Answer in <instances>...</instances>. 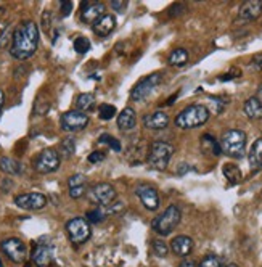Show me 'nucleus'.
I'll return each instance as SVG.
<instances>
[{"label": "nucleus", "instance_id": "1", "mask_svg": "<svg viewBox=\"0 0 262 267\" xmlns=\"http://www.w3.org/2000/svg\"><path fill=\"white\" fill-rule=\"evenodd\" d=\"M39 47V27L37 24L26 19L19 23L13 31V39L10 45V55L16 60H27L36 53Z\"/></svg>", "mask_w": 262, "mask_h": 267}, {"label": "nucleus", "instance_id": "2", "mask_svg": "<svg viewBox=\"0 0 262 267\" xmlns=\"http://www.w3.org/2000/svg\"><path fill=\"white\" fill-rule=\"evenodd\" d=\"M219 145L227 156L241 160L246 152V134L240 129H229L220 137Z\"/></svg>", "mask_w": 262, "mask_h": 267}, {"label": "nucleus", "instance_id": "3", "mask_svg": "<svg viewBox=\"0 0 262 267\" xmlns=\"http://www.w3.org/2000/svg\"><path fill=\"white\" fill-rule=\"evenodd\" d=\"M209 119V109L204 105H190L175 116V126L180 129H195L206 124Z\"/></svg>", "mask_w": 262, "mask_h": 267}, {"label": "nucleus", "instance_id": "4", "mask_svg": "<svg viewBox=\"0 0 262 267\" xmlns=\"http://www.w3.org/2000/svg\"><path fill=\"white\" fill-rule=\"evenodd\" d=\"M174 152L175 148L169 142H161V140L153 142L148 153V166L155 171H164L169 166Z\"/></svg>", "mask_w": 262, "mask_h": 267}, {"label": "nucleus", "instance_id": "5", "mask_svg": "<svg viewBox=\"0 0 262 267\" xmlns=\"http://www.w3.org/2000/svg\"><path fill=\"white\" fill-rule=\"evenodd\" d=\"M180 219H182L180 208L175 206V204H171L169 208H166V211H164L163 214H160L153 221V229L160 235L166 237L177 227L178 222H180Z\"/></svg>", "mask_w": 262, "mask_h": 267}, {"label": "nucleus", "instance_id": "6", "mask_svg": "<svg viewBox=\"0 0 262 267\" xmlns=\"http://www.w3.org/2000/svg\"><path fill=\"white\" fill-rule=\"evenodd\" d=\"M66 232L70 237V242L76 246L86 243L90 238V224H88L84 217H73L66 224Z\"/></svg>", "mask_w": 262, "mask_h": 267}, {"label": "nucleus", "instance_id": "7", "mask_svg": "<svg viewBox=\"0 0 262 267\" xmlns=\"http://www.w3.org/2000/svg\"><path fill=\"white\" fill-rule=\"evenodd\" d=\"M61 156L55 148H45L42 150L34 160V169L40 174H52L60 168Z\"/></svg>", "mask_w": 262, "mask_h": 267}, {"label": "nucleus", "instance_id": "8", "mask_svg": "<svg viewBox=\"0 0 262 267\" xmlns=\"http://www.w3.org/2000/svg\"><path fill=\"white\" fill-rule=\"evenodd\" d=\"M161 79H163L161 73H153V74H150V76L143 78L140 82H137L132 90H130V98L134 101L145 100L158 86H160Z\"/></svg>", "mask_w": 262, "mask_h": 267}, {"label": "nucleus", "instance_id": "9", "mask_svg": "<svg viewBox=\"0 0 262 267\" xmlns=\"http://www.w3.org/2000/svg\"><path fill=\"white\" fill-rule=\"evenodd\" d=\"M88 200L95 204H100V206H108L111 204L116 198V190L111 183H95L90 190L87 191Z\"/></svg>", "mask_w": 262, "mask_h": 267}, {"label": "nucleus", "instance_id": "10", "mask_svg": "<svg viewBox=\"0 0 262 267\" xmlns=\"http://www.w3.org/2000/svg\"><path fill=\"white\" fill-rule=\"evenodd\" d=\"M88 124V116L79 109H71L61 116V129L66 132H78L86 129Z\"/></svg>", "mask_w": 262, "mask_h": 267}, {"label": "nucleus", "instance_id": "11", "mask_svg": "<svg viewBox=\"0 0 262 267\" xmlns=\"http://www.w3.org/2000/svg\"><path fill=\"white\" fill-rule=\"evenodd\" d=\"M15 204L18 208L26 211H39L45 208L47 196L44 193H39V191H31V193H23L15 196Z\"/></svg>", "mask_w": 262, "mask_h": 267}, {"label": "nucleus", "instance_id": "12", "mask_svg": "<svg viewBox=\"0 0 262 267\" xmlns=\"http://www.w3.org/2000/svg\"><path fill=\"white\" fill-rule=\"evenodd\" d=\"M2 251L13 263H23L26 259V245L19 238H6V240H3Z\"/></svg>", "mask_w": 262, "mask_h": 267}, {"label": "nucleus", "instance_id": "13", "mask_svg": "<svg viewBox=\"0 0 262 267\" xmlns=\"http://www.w3.org/2000/svg\"><path fill=\"white\" fill-rule=\"evenodd\" d=\"M53 246L48 243L47 238H40L32 250V263L37 267H47L52 261Z\"/></svg>", "mask_w": 262, "mask_h": 267}, {"label": "nucleus", "instance_id": "14", "mask_svg": "<svg viewBox=\"0 0 262 267\" xmlns=\"http://www.w3.org/2000/svg\"><path fill=\"white\" fill-rule=\"evenodd\" d=\"M135 193L139 195L140 201L148 211H156L160 208V195L155 187L148 185V183H140V185H137Z\"/></svg>", "mask_w": 262, "mask_h": 267}, {"label": "nucleus", "instance_id": "15", "mask_svg": "<svg viewBox=\"0 0 262 267\" xmlns=\"http://www.w3.org/2000/svg\"><path fill=\"white\" fill-rule=\"evenodd\" d=\"M105 15V3H98V2H86L82 3V11H81V18L84 23H95Z\"/></svg>", "mask_w": 262, "mask_h": 267}, {"label": "nucleus", "instance_id": "16", "mask_svg": "<svg viewBox=\"0 0 262 267\" xmlns=\"http://www.w3.org/2000/svg\"><path fill=\"white\" fill-rule=\"evenodd\" d=\"M261 13H262V2H259V0H250V2H245L240 6L238 18L240 21H253Z\"/></svg>", "mask_w": 262, "mask_h": 267}, {"label": "nucleus", "instance_id": "17", "mask_svg": "<svg viewBox=\"0 0 262 267\" xmlns=\"http://www.w3.org/2000/svg\"><path fill=\"white\" fill-rule=\"evenodd\" d=\"M116 27V18L113 15H108V13H105L98 21L93 23V32L96 34L98 37H106L109 36Z\"/></svg>", "mask_w": 262, "mask_h": 267}, {"label": "nucleus", "instance_id": "18", "mask_svg": "<svg viewBox=\"0 0 262 267\" xmlns=\"http://www.w3.org/2000/svg\"><path fill=\"white\" fill-rule=\"evenodd\" d=\"M168 124H169V116L163 111H155L145 116L143 119V126L147 129H151V131H160V129L168 127Z\"/></svg>", "mask_w": 262, "mask_h": 267}, {"label": "nucleus", "instance_id": "19", "mask_svg": "<svg viewBox=\"0 0 262 267\" xmlns=\"http://www.w3.org/2000/svg\"><path fill=\"white\" fill-rule=\"evenodd\" d=\"M171 250L174 255L177 256H188L190 253L193 251V240L190 237H185V235H178L175 237L174 240L171 242Z\"/></svg>", "mask_w": 262, "mask_h": 267}, {"label": "nucleus", "instance_id": "20", "mask_svg": "<svg viewBox=\"0 0 262 267\" xmlns=\"http://www.w3.org/2000/svg\"><path fill=\"white\" fill-rule=\"evenodd\" d=\"M68 187H70V196L78 200V198L84 196L86 187H87V179L84 174H74L68 180Z\"/></svg>", "mask_w": 262, "mask_h": 267}, {"label": "nucleus", "instance_id": "21", "mask_svg": "<svg viewBox=\"0 0 262 267\" xmlns=\"http://www.w3.org/2000/svg\"><path fill=\"white\" fill-rule=\"evenodd\" d=\"M135 122H137V113L130 106L124 108L118 116V127L121 131H130V129H134Z\"/></svg>", "mask_w": 262, "mask_h": 267}, {"label": "nucleus", "instance_id": "22", "mask_svg": "<svg viewBox=\"0 0 262 267\" xmlns=\"http://www.w3.org/2000/svg\"><path fill=\"white\" fill-rule=\"evenodd\" d=\"M0 171L8 176H19L23 173V164L10 156H2L0 158Z\"/></svg>", "mask_w": 262, "mask_h": 267}, {"label": "nucleus", "instance_id": "23", "mask_svg": "<svg viewBox=\"0 0 262 267\" xmlns=\"http://www.w3.org/2000/svg\"><path fill=\"white\" fill-rule=\"evenodd\" d=\"M245 114L251 119H262V101L256 97H250L243 105Z\"/></svg>", "mask_w": 262, "mask_h": 267}, {"label": "nucleus", "instance_id": "24", "mask_svg": "<svg viewBox=\"0 0 262 267\" xmlns=\"http://www.w3.org/2000/svg\"><path fill=\"white\" fill-rule=\"evenodd\" d=\"M250 166L253 169L262 168V137L253 143V147L250 150Z\"/></svg>", "mask_w": 262, "mask_h": 267}, {"label": "nucleus", "instance_id": "25", "mask_svg": "<svg viewBox=\"0 0 262 267\" xmlns=\"http://www.w3.org/2000/svg\"><path fill=\"white\" fill-rule=\"evenodd\" d=\"M95 105V95L93 93H81L78 98H76V108L79 109V111L86 113V111H90Z\"/></svg>", "mask_w": 262, "mask_h": 267}, {"label": "nucleus", "instance_id": "26", "mask_svg": "<svg viewBox=\"0 0 262 267\" xmlns=\"http://www.w3.org/2000/svg\"><path fill=\"white\" fill-rule=\"evenodd\" d=\"M188 61V52L185 49H175L169 55V65L171 66H177L180 68Z\"/></svg>", "mask_w": 262, "mask_h": 267}, {"label": "nucleus", "instance_id": "27", "mask_svg": "<svg viewBox=\"0 0 262 267\" xmlns=\"http://www.w3.org/2000/svg\"><path fill=\"white\" fill-rule=\"evenodd\" d=\"M224 176L227 177V180L230 183H238L241 180V171L235 164H225L224 166Z\"/></svg>", "mask_w": 262, "mask_h": 267}, {"label": "nucleus", "instance_id": "28", "mask_svg": "<svg viewBox=\"0 0 262 267\" xmlns=\"http://www.w3.org/2000/svg\"><path fill=\"white\" fill-rule=\"evenodd\" d=\"M76 153V142L71 137H66V139L61 140L60 143V155L65 156V158H71Z\"/></svg>", "mask_w": 262, "mask_h": 267}, {"label": "nucleus", "instance_id": "29", "mask_svg": "<svg viewBox=\"0 0 262 267\" xmlns=\"http://www.w3.org/2000/svg\"><path fill=\"white\" fill-rule=\"evenodd\" d=\"M116 114V106L109 105V103H103L98 106V118L101 121H109L111 118H114Z\"/></svg>", "mask_w": 262, "mask_h": 267}, {"label": "nucleus", "instance_id": "30", "mask_svg": "<svg viewBox=\"0 0 262 267\" xmlns=\"http://www.w3.org/2000/svg\"><path fill=\"white\" fill-rule=\"evenodd\" d=\"M73 47H74L76 53L84 55V53H87L88 50H90V40H88L87 37H78L74 40Z\"/></svg>", "mask_w": 262, "mask_h": 267}, {"label": "nucleus", "instance_id": "31", "mask_svg": "<svg viewBox=\"0 0 262 267\" xmlns=\"http://www.w3.org/2000/svg\"><path fill=\"white\" fill-rule=\"evenodd\" d=\"M98 142L100 143H108L109 147H111L114 152H121V143H119V140L118 139H114V137H111V135H108V134H103V135H100V139H98Z\"/></svg>", "mask_w": 262, "mask_h": 267}, {"label": "nucleus", "instance_id": "32", "mask_svg": "<svg viewBox=\"0 0 262 267\" xmlns=\"http://www.w3.org/2000/svg\"><path fill=\"white\" fill-rule=\"evenodd\" d=\"M103 219H105V214H103L101 208H96V209H93V211H88L86 221H87V222L98 224V222H101V221H103Z\"/></svg>", "mask_w": 262, "mask_h": 267}, {"label": "nucleus", "instance_id": "33", "mask_svg": "<svg viewBox=\"0 0 262 267\" xmlns=\"http://www.w3.org/2000/svg\"><path fill=\"white\" fill-rule=\"evenodd\" d=\"M153 251H155V255H156V256L164 258V256L168 255L169 248H168V245L164 243V242H161V240H155V242H153Z\"/></svg>", "mask_w": 262, "mask_h": 267}, {"label": "nucleus", "instance_id": "34", "mask_svg": "<svg viewBox=\"0 0 262 267\" xmlns=\"http://www.w3.org/2000/svg\"><path fill=\"white\" fill-rule=\"evenodd\" d=\"M13 27H5V31L2 32V36H0V47H2V49H5L6 45L8 44H11V39H13Z\"/></svg>", "mask_w": 262, "mask_h": 267}, {"label": "nucleus", "instance_id": "35", "mask_svg": "<svg viewBox=\"0 0 262 267\" xmlns=\"http://www.w3.org/2000/svg\"><path fill=\"white\" fill-rule=\"evenodd\" d=\"M199 267H222V263H220V259L217 256H206Z\"/></svg>", "mask_w": 262, "mask_h": 267}, {"label": "nucleus", "instance_id": "36", "mask_svg": "<svg viewBox=\"0 0 262 267\" xmlns=\"http://www.w3.org/2000/svg\"><path fill=\"white\" fill-rule=\"evenodd\" d=\"M60 11H61V16H68L73 11V2H70V0L60 2Z\"/></svg>", "mask_w": 262, "mask_h": 267}, {"label": "nucleus", "instance_id": "37", "mask_svg": "<svg viewBox=\"0 0 262 267\" xmlns=\"http://www.w3.org/2000/svg\"><path fill=\"white\" fill-rule=\"evenodd\" d=\"M251 70L253 71H262V53H258L256 57L251 60Z\"/></svg>", "mask_w": 262, "mask_h": 267}, {"label": "nucleus", "instance_id": "38", "mask_svg": "<svg viewBox=\"0 0 262 267\" xmlns=\"http://www.w3.org/2000/svg\"><path fill=\"white\" fill-rule=\"evenodd\" d=\"M183 11H185V6L180 5V3H175V5H172L169 8V15L171 16H180Z\"/></svg>", "mask_w": 262, "mask_h": 267}, {"label": "nucleus", "instance_id": "39", "mask_svg": "<svg viewBox=\"0 0 262 267\" xmlns=\"http://www.w3.org/2000/svg\"><path fill=\"white\" fill-rule=\"evenodd\" d=\"M105 160V152H92L88 155V161L90 163H100Z\"/></svg>", "mask_w": 262, "mask_h": 267}, {"label": "nucleus", "instance_id": "40", "mask_svg": "<svg viewBox=\"0 0 262 267\" xmlns=\"http://www.w3.org/2000/svg\"><path fill=\"white\" fill-rule=\"evenodd\" d=\"M126 6H127V3L122 2V0H114V2H111V8L116 10V11H124L126 10Z\"/></svg>", "mask_w": 262, "mask_h": 267}, {"label": "nucleus", "instance_id": "41", "mask_svg": "<svg viewBox=\"0 0 262 267\" xmlns=\"http://www.w3.org/2000/svg\"><path fill=\"white\" fill-rule=\"evenodd\" d=\"M240 71L238 70H233V71H230L229 74H225V76H220L219 79L220 81H230V79H233V78H235V76H240Z\"/></svg>", "mask_w": 262, "mask_h": 267}, {"label": "nucleus", "instance_id": "42", "mask_svg": "<svg viewBox=\"0 0 262 267\" xmlns=\"http://www.w3.org/2000/svg\"><path fill=\"white\" fill-rule=\"evenodd\" d=\"M178 267H198V264L193 261V259H185V261L178 266Z\"/></svg>", "mask_w": 262, "mask_h": 267}, {"label": "nucleus", "instance_id": "43", "mask_svg": "<svg viewBox=\"0 0 262 267\" xmlns=\"http://www.w3.org/2000/svg\"><path fill=\"white\" fill-rule=\"evenodd\" d=\"M3 103H5V93H3V90H2V89H0V114H2Z\"/></svg>", "mask_w": 262, "mask_h": 267}, {"label": "nucleus", "instance_id": "44", "mask_svg": "<svg viewBox=\"0 0 262 267\" xmlns=\"http://www.w3.org/2000/svg\"><path fill=\"white\" fill-rule=\"evenodd\" d=\"M256 98L259 100V101H262V84L259 86V89H258V95H256Z\"/></svg>", "mask_w": 262, "mask_h": 267}, {"label": "nucleus", "instance_id": "45", "mask_svg": "<svg viewBox=\"0 0 262 267\" xmlns=\"http://www.w3.org/2000/svg\"><path fill=\"white\" fill-rule=\"evenodd\" d=\"M227 267H238V266H237V264H229Z\"/></svg>", "mask_w": 262, "mask_h": 267}, {"label": "nucleus", "instance_id": "46", "mask_svg": "<svg viewBox=\"0 0 262 267\" xmlns=\"http://www.w3.org/2000/svg\"><path fill=\"white\" fill-rule=\"evenodd\" d=\"M0 267H3V264H2V261H0Z\"/></svg>", "mask_w": 262, "mask_h": 267}]
</instances>
